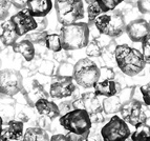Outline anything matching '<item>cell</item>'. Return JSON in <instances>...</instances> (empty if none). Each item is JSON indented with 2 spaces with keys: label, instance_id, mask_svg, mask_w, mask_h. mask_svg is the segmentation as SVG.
Listing matches in <instances>:
<instances>
[{
  "label": "cell",
  "instance_id": "6da1fadb",
  "mask_svg": "<svg viewBox=\"0 0 150 141\" xmlns=\"http://www.w3.org/2000/svg\"><path fill=\"white\" fill-rule=\"evenodd\" d=\"M115 63L123 74L130 77L140 74L146 66L143 53L127 44H120L115 51Z\"/></svg>",
  "mask_w": 150,
  "mask_h": 141
},
{
  "label": "cell",
  "instance_id": "7a4b0ae2",
  "mask_svg": "<svg viewBox=\"0 0 150 141\" xmlns=\"http://www.w3.org/2000/svg\"><path fill=\"white\" fill-rule=\"evenodd\" d=\"M89 25L85 22H75L62 25L60 38L62 48L66 52L77 51L87 46L89 42Z\"/></svg>",
  "mask_w": 150,
  "mask_h": 141
},
{
  "label": "cell",
  "instance_id": "3957f363",
  "mask_svg": "<svg viewBox=\"0 0 150 141\" xmlns=\"http://www.w3.org/2000/svg\"><path fill=\"white\" fill-rule=\"evenodd\" d=\"M126 18L122 11L113 10L104 13L97 18L95 26L101 35L110 38L120 37L126 30Z\"/></svg>",
  "mask_w": 150,
  "mask_h": 141
},
{
  "label": "cell",
  "instance_id": "277c9868",
  "mask_svg": "<svg viewBox=\"0 0 150 141\" xmlns=\"http://www.w3.org/2000/svg\"><path fill=\"white\" fill-rule=\"evenodd\" d=\"M74 80L83 88H90L97 84L101 78V68L89 58H82L75 63Z\"/></svg>",
  "mask_w": 150,
  "mask_h": 141
},
{
  "label": "cell",
  "instance_id": "5b68a950",
  "mask_svg": "<svg viewBox=\"0 0 150 141\" xmlns=\"http://www.w3.org/2000/svg\"><path fill=\"white\" fill-rule=\"evenodd\" d=\"M54 8L58 21L62 25L78 22L85 15L83 0H55Z\"/></svg>",
  "mask_w": 150,
  "mask_h": 141
},
{
  "label": "cell",
  "instance_id": "8992f818",
  "mask_svg": "<svg viewBox=\"0 0 150 141\" xmlns=\"http://www.w3.org/2000/svg\"><path fill=\"white\" fill-rule=\"evenodd\" d=\"M59 123L67 132L76 134H85L91 130L89 113L83 108H76L59 118Z\"/></svg>",
  "mask_w": 150,
  "mask_h": 141
},
{
  "label": "cell",
  "instance_id": "52a82bcc",
  "mask_svg": "<svg viewBox=\"0 0 150 141\" xmlns=\"http://www.w3.org/2000/svg\"><path fill=\"white\" fill-rule=\"evenodd\" d=\"M103 141H126L130 138L131 133L128 123L121 116H112L101 129Z\"/></svg>",
  "mask_w": 150,
  "mask_h": 141
},
{
  "label": "cell",
  "instance_id": "ba28073f",
  "mask_svg": "<svg viewBox=\"0 0 150 141\" xmlns=\"http://www.w3.org/2000/svg\"><path fill=\"white\" fill-rule=\"evenodd\" d=\"M22 74L19 70L4 68L0 70V93L8 96H16L23 88Z\"/></svg>",
  "mask_w": 150,
  "mask_h": 141
},
{
  "label": "cell",
  "instance_id": "9c48e42d",
  "mask_svg": "<svg viewBox=\"0 0 150 141\" xmlns=\"http://www.w3.org/2000/svg\"><path fill=\"white\" fill-rule=\"evenodd\" d=\"M120 116L128 124L134 127L142 123H146V120L148 118L143 103L137 98H132L127 103L123 104L120 111Z\"/></svg>",
  "mask_w": 150,
  "mask_h": 141
},
{
  "label": "cell",
  "instance_id": "30bf717a",
  "mask_svg": "<svg viewBox=\"0 0 150 141\" xmlns=\"http://www.w3.org/2000/svg\"><path fill=\"white\" fill-rule=\"evenodd\" d=\"M74 81V77L71 76L55 75L50 80V97L55 99H64L73 96L77 90Z\"/></svg>",
  "mask_w": 150,
  "mask_h": 141
},
{
  "label": "cell",
  "instance_id": "8fae6325",
  "mask_svg": "<svg viewBox=\"0 0 150 141\" xmlns=\"http://www.w3.org/2000/svg\"><path fill=\"white\" fill-rule=\"evenodd\" d=\"M22 96L24 97L25 102L30 106V108H35V103L40 98H47L50 97V93L46 92L45 86L43 83H41L37 79H28L26 83L24 82L23 88L20 92Z\"/></svg>",
  "mask_w": 150,
  "mask_h": 141
},
{
  "label": "cell",
  "instance_id": "7c38bea8",
  "mask_svg": "<svg viewBox=\"0 0 150 141\" xmlns=\"http://www.w3.org/2000/svg\"><path fill=\"white\" fill-rule=\"evenodd\" d=\"M11 21L17 30L18 34L21 36H25L30 32H33L37 28V21L36 18L28 12L26 9L21 10L11 17Z\"/></svg>",
  "mask_w": 150,
  "mask_h": 141
},
{
  "label": "cell",
  "instance_id": "4fadbf2b",
  "mask_svg": "<svg viewBox=\"0 0 150 141\" xmlns=\"http://www.w3.org/2000/svg\"><path fill=\"white\" fill-rule=\"evenodd\" d=\"M125 33L132 42H143L150 35V22L142 18H137L126 24Z\"/></svg>",
  "mask_w": 150,
  "mask_h": 141
},
{
  "label": "cell",
  "instance_id": "5bb4252c",
  "mask_svg": "<svg viewBox=\"0 0 150 141\" xmlns=\"http://www.w3.org/2000/svg\"><path fill=\"white\" fill-rule=\"evenodd\" d=\"M24 124L16 119L5 122L0 136V141H23Z\"/></svg>",
  "mask_w": 150,
  "mask_h": 141
},
{
  "label": "cell",
  "instance_id": "9a60e30c",
  "mask_svg": "<svg viewBox=\"0 0 150 141\" xmlns=\"http://www.w3.org/2000/svg\"><path fill=\"white\" fill-rule=\"evenodd\" d=\"M13 97L14 96H8L0 93V116L2 117L4 123L15 119L17 101Z\"/></svg>",
  "mask_w": 150,
  "mask_h": 141
},
{
  "label": "cell",
  "instance_id": "2e32d148",
  "mask_svg": "<svg viewBox=\"0 0 150 141\" xmlns=\"http://www.w3.org/2000/svg\"><path fill=\"white\" fill-rule=\"evenodd\" d=\"M20 35L10 20H4L0 24V40L4 46H13L17 42Z\"/></svg>",
  "mask_w": 150,
  "mask_h": 141
},
{
  "label": "cell",
  "instance_id": "e0dca14e",
  "mask_svg": "<svg viewBox=\"0 0 150 141\" xmlns=\"http://www.w3.org/2000/svg\"><path fill=\"white\" fill-rule=\"evenodd\" d=\"M35 108L39 115L43 117H47L50 119H56L60 117L59 106L52 100L47 98H40L35 103Z\"/></svg>",
  "mask_w": 150,
  "mask_h": 141
},
{
  "label": "cell",
  "instance_id": "ac0fdd59",
  "mask_svg": "<svg viewBox=\"0 0 150 141\" xmlns=\"http://www.w3.org/2000/svg\"><path fill=\"white\" fill-rule=\"evenodd\" d=\"M93 88L95 94L99 97H111L117 95L123 88L117 80H100L97 82Z\"/></svg>",
  "mask_w": 150,
  "mask_h": 141
},
{
  "label": "cell",
  "instance_id": "d6986e66",
  "mask_svg": "<svg viewBox=\"0 0 150 141\" xmlns=\"http://www.w3.org/2000/svg\"><path fill=\"white\" fill-rule=\"evenodd\" d=\"M53 9L52 0H28L26 10L35 18L45 17Z\"/></svg>",
  "mask_w": 150,
  "mask_h": 141
},
{
  "label": "cell",
  "instance_id": "ffe728a7",
  "mask_svg": "<svg viewBox=\"0 0 150 141\" xmlns=\"http://www.w3.org/2000/svg\"><path fill=\"white\" fill-rule=\"evenodd\" d=\"M12 48L15 53L20 54L23 57V59L25 61H28V62H30V61H33L35 59L36 57L35 46L28 39H26V38L16 42Z\"/></svg>",
  "mask_w": 150,
  "mask_h": 141
},
{
  "label": "cell",
  "instance_id": "44dd1931",
  "mask_svg": "<svg viewBox=\"0 0 150 141\" xmlns=\"http://www.w3.org/2000/svg\"><path fill=\"white\" fill-rule=\"evenodd\" d=\"M82 100L83 108L86 110L89 114L98 113L103 111V105L99 100V96L95 94V92H86L80 96Z\"/></svg>",
  "mask_w": 150,
  "mask_h": 141
},
{
  "label": "cell",
  "instance_id": "7402d4cb",
  "mask_svg": "<svg viewBox=\"0 0 150 141\" xmlns=\"http://www.w3.org/2000/svg\"><path fill=\"white\" fill-rule=\"evenodd\" d=\"M23 141H50L47 131L39 126H32L25 130Z\"/></svg>",
  "mask_w": 150,
  "mask_h": 141
},
{
  "label": "cell",
  "instance_id": "603a6c76",
  "mask_svg": "<svg viewBox=\"0 0 150 141\" xmlns=\"http://www.w3.org/2000/svg\"><path fill=\"white\" fill-rule=\"evenodd\" d=\"M103 111L106 115L120 113L121 108L123 106L122 101L118 95L111 96V97H105V99L102 102Z\"/></svg>",
  "mask_w": 150,
  "mask_h": 141
},
{
  "label": "cell",
  "instance_id": "cb8c5ba5",
  "mask_svg": "<svg viewBox=\"0 0 150 141\" xmlns=\"http://www.w3.org/2000/svg\"><path fill=\"white\" fill-rule=\"evenodd\" d=\"M130 138L133 141H150V125L142 123L135 127V131L131 134Z\"/></svg>",
  "mask_w": 150,
  "mask_h": 141
},
{
  "label": "cell",
  "instance_id": "d4e9b609",
  "mask_svg": "<svg viewBox=\"0 0 150 141\" xmlns=\"http://www.w3.org/2000/svg\"><path fill=\"white\" fill-rule=\"evenodd\" d=\"M45 46L46 48L54 53H59L63 50L62 48V42H61V38L60 34H56V33H48L47 37H46V40H45Z\"/></svg>",
  "mask_w": 150,
  "mask_h": 141
},
{
  "label": "cell",
  "instance_id": "484cf974",
  "mask_svg": "<svg viewBox=\"0 0 150 141\" xmlns=\"http://www.w3.org/2000/svg\"><path fill=\"white\" fill-rule=\"evenodd\" d=\"M37 72L39 75L42 76H50V77H54L56 74V64L53 60L50 59H42L37 68Z\"/></svg>",
  "mask_w": 150,
  "mask_h": 141
},
{
  "label": "cell",
  "instance_id": "4316f807",
  "mask_svg": "<svg viewBox=\"0 0 150 141\" xmlns=\"http://www.w3.org/2000/svg\"><path fill=\"white\" fill-rule=\"evenodd\" d=\"M48 33L46 31H34V32H30L28 34L25 35V38L28 39L30 42L35 46V44H38V46H45V40H46V37H47Z\"/></svg>",
  "mask_w": 150,
  "mask_h": 141
},
{
  "label": "cell",
  "instance_id": "83f0119b",
  "mask_svg": "<svg viewBox=\"0 0 150 141\" xmlns=\"http://www.w3.org/2000/svg\"><path fill=\"white\" fill-rule=\"evenodd\" d=\"M17 105L19 106V110H16V120H19L23 123L30 121V119L33 116V108H30L28 104H25V105H21L19 102H17Z\"/></svg>",
  "mask_w": 150,
  "mask_h": 141
},
{
  "label": "cell",
  "instance_id": "f1b7e54d",
  "mask_svg": "<svg viewBox=\"0 0 150 141\" xmlns=\"http://www.w3.org/2000/svg\"><path fill=\"white\" fill-rule=\"evenodd\" d=\"M102 14H104V13H103V11L101 10V8L99 6V4H98L97 1L88 4V6H87L88 25L90 26V25L95 24L97 18L99 17V16L102 15Z\"/></svg>",
  "mask_w": 150,
  "mask_h": 141
},
{
  "label": "cell",
  "instance_id": "f546056e",
  "mask_svg": "<svg viewBox=\"0 0 150 141\" xmlns=\"http://www.w3.org/2000/svg\"><path fill=\"white\" fill-rule=\"evenodd\" d=\"M103 11V13H107L110 11L115 10V8L122 2H124L125 0H96Z\"/></svg>",
  "mask_w": 150,
  "mask_h": 141
},
{
  "label": "cell",
  "instance_id": "4dcf8cb0",
  "mask_svg": "<svg viewBox=\"0 0 150 141\" xmlns=\"http://www.w3.org/2000/svg\"><path fill=\"white\" fill-rule=\"evenodd\" d=\"M74 66L75 64H71L68 61H62L60 62V64L58 66L57 70H56V74L55 75H59V76H71L73 77L74 74Z\"/></svg>",
  "mask_w": 150,
  "mask_h": 141
},
{
  "label": "cell",
  "instance_id": "1f68e13d",
  "mask_svg": "<svg viewBox=\"0 0 150 141\" xmlns=\"http://www.w3.org/2000/svg\"><path fill=\"white\" fill-rule=\"evenodd\" d=\"M134 90H135V86H126V88H122V90L117 94V95L120 97L123 104L127 103L128 101H130L133 98V95H134V93H135Z\"/></svg>",
  "mask_w": 150,
  "mask_h": 141
},
{
  "label": "cell",
  "instance_id": "d6a6232c",
  "mask_svg": "<svg viewBox=\"0 0 150 141\" xmlns=\"http://www.w3.org/2000/svg\"><path fill=\"white\" fill-rule=\"evenodd\" d=\"M11 0H0V21L6 20L11 9Z\"/></svg>",
  "mask_w": 150,
  "mask_h": 141
},
{
  "label": "cell",
  "instance_id": "836d02e7",
  "mask_svg": "<svg viewBox=\"0 0 150 141\" xmlns=\"http://www.w3.org/2000/svg\"><path fill=\"white\" fill-rule=\"evenodd\" d=\"M101 68V79L103 80H115V70L112 68V66H102Z\"/></svg>",
  "mask_w": 150,
  "mask_h": 141
},
{
  "label": "cell",
  "instance_id": "e575fe53",
  "mask_svg": "<svg viewBox=\"0 0 150 141\" xmlns=\"http://www.w3.org/2000/svg\"><path fill=\"white\" fill-rule=\"evenodd\" d=\"M58 106H59V110H60V116H63L65 114H67L73 111V110H75L74 100H64Z\"/></svg>",
  "mask_w": 150,
  "mask_h": 141
},
{
  "label": "cell",
  "instance_id": "d590c367",
  "mask_svg": "<svg viewBox=\"0 0 150 141\" xmlns=\"http://www.w3.org/2000/svg\"><path fill=\"white\" fill-rule=\"evenodd\" d=\"M140 91L142 93V99L144 101L146 106H150V81L140 88Z\"/></svg>",
  "mask_w": 150,
  "mask_h": 141
},
{
  "label": "cell",
  "instance_id": "8d00e7d4",
  "mask_svg": "<svg viewBox=\"0 0 150 141\" xmlns=\"http://www.w3.org/2000/svg\"><path fill=\"white\" fill-rule=\"evenodd\" d=\"M142 53L146 62L150 64V35L142 42Z\"/></svg>",
  "mask_w": 150,
  "mask_h": 141
},
{
  "label": "cell",
  "instance_id": "74e56055",
  "mask_svg": "<svg viewBox=\"0 0 150 141\" xmlns=\"http://www.w3.org/2000/svg\"><path fill=\"white\" fill-rule=\"evenodd\" d=\"M89 134H90V131L85 134H76V133H73V132H68L65 136H66L67 141H84L89 136Z\"/></svg>",
  "mask_w": 150,
  "mask_h": 141
},
{
  "label": "cell",
  "instance_id": "f35d334b",
  "mask_svg": "<svg viewBox=\"0 0 150 141\" xmlns=\"http://www.w3.org/2000/svg\"><path fill=\"white\" fill-rule=\"evenodd\" d=\"M137 8L143 15H150V0H139Z\"/></svg>",
  "mask_w": 150,
  "mask_h": 141
},
{
  "label": "cell",
  "instance_id": "ab89813d",
  "mask_svg": "<svg viewBox=\"0 0 150 141\" xmlns=\"http://www.w3.org/2000/svg\"><path fill=\"white\" fill-rule=\"evenodd\" d=\"M90 120L93 124H101L105 121V116L103 115V112H98V113L89 114Z\"/></svg>",
  "mask_w": 150,
  "mask_h": 141
},
{
  "label": "cell",
  "instance_id": "60d3db41",
  "mask_svg": "<svg viewBox=\"0 0 150 141\" xmlns=\"http://www.w3.org/2000/svg\"><path fill=\"white\" fill-rule=\"evenodd\" d=\"M36 21H37V28H36V31L42 32V31L46 30V28H47L48 25V20L47 18H46V16L45 17H37L36 18Z\"/></svg>",
  "mask_w": 150,
  "mask_h": 141
},
{
  "label": "cell",
  "instance_id": "b9f144b4",
  "mask_svg": "<svg viewBox=\"0 0 150 141\" xmlns=\"http://www.w3.org/2000/svg\"><path fill=\"white\" fill-rule=\"evenodd\" d=\"M28 0H11V3L15 9L21 11L26 9V4H28Z\"/></svg>",
  "mask_w": 150,
  "mask_h": 141
},
{
  "label": "cell",
  "instance_id": "7bdbcfd3",
  "mask_svg": "<svg viewBox=\"0 0 150 141\" xmlns=\"http://www.w3.org/2000/svg\"><path fill=\"white\" fill-rule=\"evenodd\" d=\"M84 141H103V139H102V136H101V134L98 135V134H96V133H91V130H90L89 136Z\"/></svg>",
  "mask_w": 150,
  "mask_h": 141
},
{
  "label": "cell",
  "instance_id": "ee69618b",
  "mask_svg": "<svg viewBox=\"0 0 150 141\" xmlns=\"http://www.w3.org/2000/svg\"><path fill=\"white\" fill-rule=\"evenodd\" d=\"M50 141H67V139L63 134H55L50 137Z\"/></svg>",
  "mask_w": 150,
  "mask_h": 141
},
{
  "label": "cell",
  "instance_id": "f6af8a7d",
  "mask_svg": "<svg viewBox=\"0 0 150 141\" xmlns=\"http://www.w3.org/2000/svg\"><path fill=\"white\" fill-rule=\"evenodd\" d=\"M3 124H4V121H3L2 117L0 116V136H1V133H2V130H3Z\"/></svg>",
  "mask_w": 150,
  "mask_h": 141
},
{
  "label": "cell",
  "instance_id": "bcb514c9",
  "mask_svg": "<svg viewBox=\"0 0 150 141\" xmlns=\"http://www.w3.org/2000/svg\"><path fill=\"white\" fill-rule=\"evenodd\" d=\"M85 3H87V4H90V3H93V2H95L96 0H83Z\"/></svg>",
  "mask_w": 150,
  "mask_h": 141
},
{
  "label": "cell",
  "instance_id": "7dc6e473",
  "mask_svg": "<svg viewBox=\"0 0 150 141\" xmlns=\"http://www.w3.org/2000/svg\"><path fill=\"white\" fill-rule=\"evenodd\" d=\"M146 123L148 124V125H150V117H148L147 120H146Z\"/></svg>",
  "mask_w": 150,
  "mask_h": 141
},
{
  "label": "cell",
  "instance_id": "c3c4849f",
  "mask_svg": "<svg viewBox=\"0 0 150 141\" xmlns=\"http://www.w3.org/2000/svg\"><path fill=\"white\" fill-rule=\"evenodd\" d=\"M126 141H133V140H132V139H131V138H128V139H127V140H126Z\"/></svg>",
  "mask_w": 150,
  "mask_h": 141
},
{
  "label": "cell",
  "instance_id": "681fc988",
  "mask_svg": "<svg viewBox=\"0 0 150 141\" xmlns=\"http://www.w3.org/2000/svg\"><path fill=\"white\" fill-rule=\"evenodd\" d=\"M149 22H150V21H149Z\"/></svg>",
  "mask_w": 150,
  "mask_h": 141
},
{
  "label": "cell",
  "instance_id": "f907efd6",
  "mask_svg": "<svg viewBox=\"0 0 150 141\" xmlns=\"http://www.w3.org/2000/svg\"><path fill=\"white\" fill-rule=\"evenodd\" d=\"M138 1H139V0H138Z\"/></svg>",
  "mask_w": 150,
  "mask_h": 141
}]
</instances>
